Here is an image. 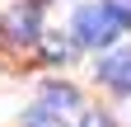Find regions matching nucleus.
I'll return each instance as SVG.
<instances>
[{
  "mask_svg": "<svg viewBox=\"0 0 131 127\" xmlns=\"http://www.w3.org/2000/svg\"><path fill=\"white\" fill-rule=\"evenodd\" d=\"M5 38H14V42H38V10H33V5L9 10L5 14Z\"/></svg>",
  "mask_w": 131,
  "mask_h": 127,
  "instance_id": "3",
  "label": "nucleus"
},
{
  "mask_svg": "<svg viewBox=\"0 0 131 127\" xmlns=\"http://www.w3.org/2000/svg\"><path fill=\"white\" fill-rule=\"evenodd\" d=\"M28 127H66V118H56V113H47V108L38 104V108H28V118H24Z\"/></svg>",
  "mask_w": 131,
  "mask_h": 127,
  "instance_id": "6",
  "label": "nucleus"
},
{
  "mask_svg": "<svg viewBox=\"0 0 131 127\" xmlns=\"http://www.w3.org/2000/svg\"><path fill=\"white\" fill-rule=\"evenodd\" d=\"M103 5H108V10L122 19V28H131V0H103Z\"/></svg>",
  "mask_w": 131,
  "mask_h": 127,
  "instance_id": "7",
  "label": "nucleus"
},
{
  "mask_svg": "<svg viewBox=\"0 0 131 127\" xmlns=\"http://www.w3.org/2000/svg\"><path fill=\"white\" fill-rule=\"evenodd\" d=\"M117 33H122V19L108 5H84L75 14V42H84V47H108V42H117Z\"/></svg>",
  "mask_w": 131,
  "mask_h": 127,
  "instance_id": "1",
  "label": "nucleus"
},
{
  "mask_svg": "<svg viewBox=\"0 0 131 127\" xmlns=\"http://www.w3.org/2000/svg\"><path fill=\"white\" fill-rule=\"evenodd\" d=\"M42 57L66 66V61L75 57V42H70V38H61V33H47V38H42Z\"/></svg>",
  "mask_w": 131,
  "mask_h": 127,
  "instance_id": "5",
  "label": "nucleus"
},
{
  "mask_svg": "<svg viewBox=\"0 0 131 127\" xmlns=\"http://www.w3.org/2000/svg\"><path fill=\"white\" fill-rule=\"evenodd\" d=\"M80 127H112V118H108V113H84Z\"/></svg>",
  "mask_w": 131,
  "mask_h": 127,
  "instance_id": "8",
  "label": "nucleus"
},
{
  "mask_svg": "<svg viewBox=\"0 0 131 127\" xmlns=\"http://www.w3.org/2000/svg\"><path fill=\"white\" fill-rule=\"evenodd\" d=\"M98 80L117 94H131V52H112L98 61Z\"/></svg>",
  "mask_w": 131,
  "mask_h": 127,
  "instance_id": "2",
  "label": "nucleus"
},
{
  "mask_svg": "<svg viewBox=\"0 0 131 127\" xmlns=\"http://www.w3.org/2000/svg\"><path fill=\"white\" fill-rule=\"evenodd\" d=\"M42 108H47V113H70V108H80L75 85H47L42 89Z\"/></svg>",
  "mask_w": 131,
  "mask_h": 127,
  "instance_id": "4",
  "label": "nucleus"
}]
</instances>
